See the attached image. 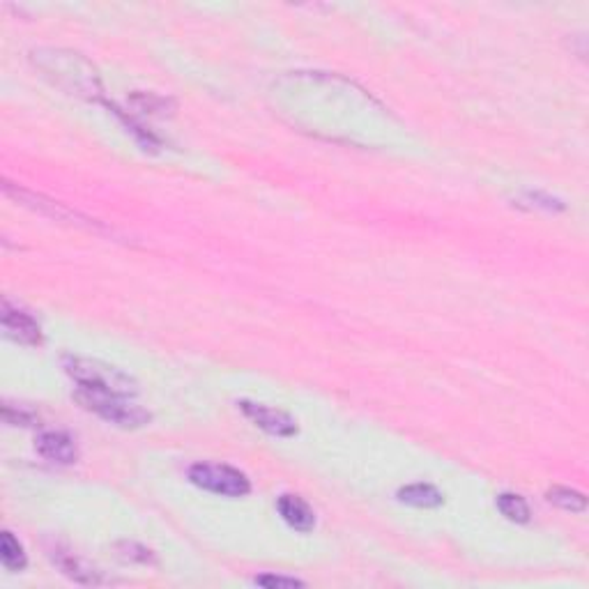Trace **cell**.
<instances>
[{"label": "cell", "instance_id": "cell-1", "mask_svg": "<svg viewBox=\"0 0 589 589\" xmlns=\"http://www.w3.org/2000/svg\"><path fill=\"white\" fill-rule=\"evenodd\" d=\"M67 376L85 391H102V394H115V397H136L138 385L131 376L118 366H111L100 360H88V357H72L63 360Z\"/></svg>", "mask_w": 589, "mask_h": 589}, {"label": "cell", "instance_id": "cell-2", "mask_svg": "<svg viewBox=\"0 0 589 589\" xmlns=\"http://www.w3.org/2000/svg\"><path fill=\"white\" fill-rule=\"evenodd\" d=\"M76 401L85 410L94 412L104 422L115 424L120 428H141L150 422V412L129 401V397H115V394H102V391H85L76 394Z\"/></svg>", "mask_w": 589, "mask_h": 589}, {"label": "cell", "instance_id": "cell-3", "mask_svg": "<svg viewBox=\"0 0 589 589\" xmlns=\"http://www.w3.org/2000/svg\"><path fill=\"white\" fill-rule=\"evenodd\" d=\"M189 481L199 488L224 497H245L251 493V481L245 472L219 463H196L189 468Z\"/></svg>", "mask_w": 589, "mask_h": 589}, {"label": "cell", "instance_id": "cell-4", "mask_svg": "<svg viewBox=\"0 0 589 589\" xmlns=\"http://www.w3.org/2000/svg\"><path fill=\"white\" fill-rule=\"evenodd\" d=\"M237 406H240V410L245 412L246 417L256 424L258 428H263L265 433L277 435V438H292V435L298 433V422H295L288 412L254 401H242L237 403Z\"/></svg>", "mask_w": 589, "mask_h": 589}, {"label": "cell", "instance_id": "cell-5", "mask_svg": "<svg viewBox=\"0 0 589 589\" xmlns=\"http://www.w3.org/2000/svg\"><path fill=\"white\" fill-rule=\"evenodd\" d=\"M3 329L12 341L22 345H40L42 344V329L37 325L31 313L23 308L12 307L10 302H3Z\"/></svg>", "mask_w": 589, "mask_h": 589}, {"label": "cell", "instance_id": "cell-6", "mask_svg": "<svg viewBox=\"0 0 589 589\" xmlns=\"http://www.w3.org/2000/svg\"><path fill=\"white\" fill-rule=\"evenodd\" d=\"M37 454L58 465H72L78 460V447L63 431H49L37 438Z\"/></svg>", "mask_w": 589, "mask_h": 589}, {"label": "cell", "instance_id": "cell-7", "mask_svg": "<svg viewBox=\"0 0 589 589\" xmlns=\"http://www.w3.org/2000/svg\"><path fill=\"white\" fill-rule=\"evenodd\" d=\"M277 509L281 513L283 521L298 530V532H311L313 525H316V516H313V509L298 495H281L277 502Z\"/></svg>", "mask_w": 589, "mask_h": 589}, {"label": "cell", "instance_id": "cell-8", "mask_svg": "<svg viewBox=\"0 0 589 589\" xmlns=\"http://www.w3.org/2000/svg\"><path fill=\"white\" fill-rule=\"evenodd\" d=\"M53 559L58 562L60 571H63L69 580H74V583H78V585H104L106 583V578L102 576L100 568L90 567L85 559L76 558L74 553H63V550H60L58 555H53Z\"/></svg>", "mask_w": 589, "mask_h": 589}, {"label": "cell", "instance_id": "cell-9", "mask_svg": "<svg viewBox=\"0 0 589 589\" xmlns=\"http://www.w3.org/2000/svg\"><path fill=\"white\" fill-rule=\"evenodd\" d=\"M398 500L403 504L419 506V509H435L444 502L442 493L431 484H412L398 490Z\"/></svg>", "mask_w": 589, "mask_h": 589}, {"label": "cell", "instance_id": "cell-10", "mask_svg": "<svg viewBox=\"0 0 589 589\" xmlns=\"http://www.w3.org/2000/svg\"><path fill=\"white\" fill-rule=\"evenodd\" d=\"M0 559L10 571H23L26 568V550L12 532H3V537H0Z\"/></svg>", "mask_w": 589, "mask_h": 589}, {"label": "cell", "instance_id": "cell-11", "mask_svg": "<svg viewBox=\"0 0 589 589\" xmlns=\"http://www.w3.org/2000/svg\"><path fill=\"white\" fill-rule=\"evenodd\" d=\"M497 509L502 512V516L509 518L512 522H530V516H532L527 502L521 495H513V493H502L497 497Z\"/></svg>", "mask_w": 589, "mask_h": 589}, {"label": "cell", "instance_id": "cell-12", "mask_svg": "<svg viewBox=\"0 0 589 589\" xmlns=\"http://www.w3.org/2000/svg\"><path fill=\"white\" fill-rule=\"evenodd\" d=\"M548 502H553L555 506H559V509H564V512H574V513L585 512V506H587V500H585L583 493L571 488H562V486L548 490Z\"/></svg>", "mask_w": 589, "mask_h": 589}, {"label": "cell", "instance_id": "cell-13", "mask_svg": "<svg viewBox=\"0 0 589 589\" xmlns=\"http://www.w3.org/2000/svg\"><path fill=\"white\" fill-rule=\"evenodd\" d=\"M3 419L10 426H35L40 422V415L26 403H3Z\"/></svg>", "mask_w": 589, "mask_h": 589}, {"label": "cell", "instance_id": "cell-14", "mask_svg": "<svg viewBox=\"0 0 589 589\" xmlns=\"http://www.w3.org/2000/svg\"><path fill=\"white\" fill-rule=\"evenodd\" d=\"M254 583L261 585V587H279V589H295V587H304L302 580L298 578H286V576H256Z\"/></svg>", "mask_w": 589, "mask_h": 589}, {"label": "cell", "instance_id": "cell-15", "mask_svg": "<svg viewBox=\"0 0 589 589\" xmlns=\"http://www.w3.org/2000/svg\"><path fill=\"white\" fill-rule=\"evenodd\" d=\"M120 550H125V553H120L122 558L129 559V562H141V564H155V555H152V550H147V548L138 546V543H120Z\"/></svg>", "mask_w": 589, "mask_h": 589}]
</instances>
